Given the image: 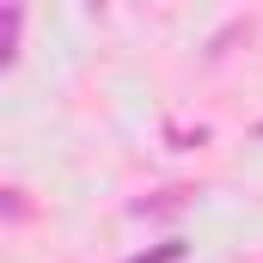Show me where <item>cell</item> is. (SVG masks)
<instances>
[{
    "mask_svg": "<svg viewBox=\"0 0 263 263\" xmlns=\"http://www.w3.org/2000/svg\"><path fill=\"white\" fill-rule=\"evenodd\" d=\"M172 257H184V245H159V251H147V257H129V263H172Z\"/></svg>",
    "mask_w": 263,
    "mask_h": 263,
    "instance_id": "6da1fadb",
    "label": "cell"
}]
</instances>
